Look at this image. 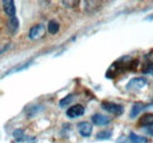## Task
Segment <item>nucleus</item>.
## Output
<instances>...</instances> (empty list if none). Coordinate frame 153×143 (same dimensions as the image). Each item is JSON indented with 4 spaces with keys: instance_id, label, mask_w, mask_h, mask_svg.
I'll return each instance as SVG.
<instances>
[{
    "instance_id": "11",
    "label": "nucleus",
    "mask_w": 153,
    "mask_h": 143,
    "mask_svg": "<svg viewBox=\"0 0 153 143\" xmlns=\"http://www.w3.org/2000/svg\"><path fill=\"white\" fill-rule=\"evenodd\" d=\"M146 108V106L144 105V103H141V102H137V103H134L133 107L131 108V113H130V117L131 119H134L135 116H138L144 109Z\"/></svg>"
},
{
    "instance_id": "20",
    "label": "nucleus",
    "mask_w": 153,
    "mask_h": 143,
    "mask_svg": "<svg viewBox=\"0 0 153 143\" xmlns=\"http://www.w3.org/2000/svg\"><path fill=\"white\" fill-rule=\"evenodd\" d=\"M146 133H147L149 135H152L153 136V127L152 125H150L149 128H146Z\"/></svg>"
},
{
    "instance_id": "18",
    "label": "nucleus",
    "mask_w": 153,
    "mask_h": 143,
    "mask_svg": "<svg viewBox=\"0 0 153 143\" xmlns=\"http://www.w3.org/2000/svg\"><path fill=\"white\" fill-rule=\"evenodd\" d=\"M62 4L67 7H73V6H76L79 4V1H62Z\"/></svg>"
},
{
    "instance_id": "17",
    "label": "nucleus",
    "mask_w": 153,
    "mask_h": 143,
    "mask_svg": "<svg viewBox=\"0 0 153 143\" xmlns=\"http://www.w3.org/2000/svg\"><path fill=\"white\" fill-rule=\"evenodd\" d=\"M73 97H74V95H73V94H70V95L65 96L64 99H61V100H60L59 106H60V107H66V106H68V105L73 101Z\"/></svg>"
},
{
    "instance_id": "2",
    "label": "nucleus",
    "mask_w": 153,
    "mask_h": 143,
    "mask_svg": "<svg viewBox=\"0 0 153 143\" xmlns=\"http://www.w3.org/2000/svg\"><path fill=\"white\" fill-rule=\"evenodd\" d=\"M45 31H46L45 26H44L42 24H38V25L33 26V27L30 29V32H28V38H30L31 40H39V39H41L42 36L45 35Z\"/></svg>"
},
{
    "instance_id": "10",
    "label": "nucleus",
    "mask_w": 153,
    "mask_h": 143,
    "mask_svg": "<svg viewBox=\"0 0 153 143\" xmlns=\"http://www.w3.org/2000/svg\"><path fill=\"white\" fill-rule=\"evenodd\" d=\"M101 7L100 1H85V11L88 13H94Z\"/></svg>"
},
{
    "instance_id": "16",
    "label": "nucleus",
    "mask_w": 153,
    "mask_h": 143,
    "mask_svg": "<svg viewBox=\"0 0 153 143\" xmlns=\"http://www.w3.org/2000/svg\"><path fill=\"white\" fill-rule=\"evenodd\" d=\"M112 137V131L111 130H102V131H99L97 134V140H110Z\"/></svg>"
},
{
    "instance_id": "8",
    "label": "nucleus",
    "mask_w": 153,
    "mask_h": 143,
    "mask_svg": "<svg viewBox=\"0 0 153 143\" xmlns=\"http://www.w3.org/2000/svg\"><path fill=\"white\" fill-rule=\"evenodd\" d=\"M92 122L96 125H106L111 122L110 117L105 116V115H101V114H94L92 116Z\"/></svg>"
},
{
    "instance_id": "9",
    "label": "nucleus",
    "mask_w": 153,
    "mask_h": 143,
    "mask_svg": "<svg viewBox=\"0 0 153 143\" xmlns=\"http://www.w3.org/2000/svg\"><path fill=\"white\" fill-rule=\"evenodd\" d=\"M7 27H8V31L11 34H17V32L19 31V20L17 17H13V18L8 19V24H7Z\"/></svg>"
},
{
    "instance_id": "1",
    "label": "nucleus",
    "mask_w": 153,
    "mask_h": 143,
    "mask_svg": "<svg viewBox=\"0 0 153 143\" xmlns=\"http://www.w3.org/2000/svg\"><path fill=\"white\" fill-rule=\"evenodd\" d=\"M101 107L104 108L106 111H108L113 115H117V116H120V115L124 114V107L121 105L114 103V102L104 101V102H101Z\"/></svg>"
},
{
    "instance_id": "7",
    "label": "nucleus",
    "mask_w": 153,
    "mask_h": 143,
    "mask_svg": "<svg viewBox=\"0 0 153 143\" xmlns=\"http://www.w3.org/2000/svg\"><path fill=\"white\" fill-rule=\"evenodd\" d=\"M78 130H79V134L84 137H88L91 136L92 134V130H93V127L91 123L88 122H80L78 125Z\"/></svg>"
},
{
    "instance_id": "5",
    "label": "nucleus",
    "mask_w": 153,
    "mask_h": 143,
    "mask_svg": "<svg viewBox=\"0 0 153 143\" xmlns=\"http://www.w3.org/2000/svg\"><path fill=\"white\" fill-rule=\"evenodd\" d=\"M84 113H85V108L81 105H74L66 110V115L70 119H76V117L84 115Z\"/></svg>"
},
{
    "instance_id": "3",
    "label": "nucleus",
    "mask_w": 153,
    "mask_h": 143,
    "mask_svg": "<svg viewBox=\"0 0 153 143\" xmlns=\"http://www.w3.org/2000/svg\"><path fill=\"white\" fill-rule=\"evenodd\" d=\"M146 85H147V80L145 77H134V79L128 81V83L126 85V89L127 90L141 89Z\"/></svg>"
},
{
    "instance_id": "22",
    "label": "nucleus",
    "mask_w": 153,
    "mask_h": 143,
    "mask_svg": "<svg viewBox=\"0 0 153 143\" xmlns=\"http://www.w3.org/2000/svg\"><path fill=\"white\" fill-rule=\"evenodd\" d=\"M145 20H153V15H151V17H147Z\"/></svg>"
},
{
    "instance_id": "21",
    "label": "nucleus",
    "mask_w": 153,
    "mask_h": 143,
    "mask_svg": "<svg viewBox=\"0 0 153 143\" xmlns=\"http://www.w3.org/2000/svg\"><path fill=\"white\" fill-rule=\"evenodd\" d=\"M7 48H8V45H6V46H5L4 48H1V49H0V54H1V53H4V52H5L6 49H7Z\"/></svg>"
},
{
    "instance_id": "4",
    "label": "nucleus",
    "mask_w": 153,
    "mask_h": 143,
    "mask_svg": "<svg viewBox=\"0 0 153 143\" xmlns=\"http://www.w3.org/2000/svg\"><path fill=\"white\" fill-rule=\"evenodd\" d=\"M141 72L144 74H151L153 75V52H150L145 55V61L143 63Z\"/></svg>"
},
{
    "instance_id": "12",
    "label": "nucleus",
    "mask_w": 153,
    "mask_h": 143,
    "mask_svg": "<svg viewBox=\"0 0 153 143\" xmlns=\"http://www.w3.org/2000/svg\"><path fill=\"white\" fill-rule=\"evenodd\" d=\"M138 125H143V127H150V125H153V114H146V115H144L143 117H140Z\"/></svg>"
},
{
    "instance_id": "14",
    "label": "nucleus",
    "mask_w": 153,
    "mask_h": 143,
    "mask_svg": "<svg viewBox=\"0 0 153 143\" xmlns=\"http://www.w3.org/2000/svg\"><path fill=\"white\" fill-rule=\"evenodd\" d=\"M13 136H14V139H16L18 142H22V141H30V142H32V140H30V139H27V137L25 136L24 130H21V129H17V130H14Z\"/></svg>"
},
{
    "instance_id": "19",
    "label": "nucleus",
    "mask_w": 153,
    "mask_h": 143,
    "mask_svg": "<svg viewBox=\"0 0 153 143\" xmlns=\"http://www.w3.org/2000/svg\"><path fill=\"white\" fill-rule=\"evenodd\" d=\"M117 143H128V139L126 136H120L118 140H117Z\"/></svg>"
},
{
    "instance_id": "6",
    "label": "nucleus",
    "mask_w": 153,
    "mask_h": 143,
    "mask_svg": "<svg viewBox=\"0 0 153 143\" xmlns=\"http://www.w3.org/2000/svg\"><path fill=\"white\" fill-rule=\"evenodd\" d=\"M2 7H4L5 13H6L10 18L16 17L17 10H16V4H14L13 0H5V1H2Z\"/></svg>"
},
{
    "instance_id": "15",
    "label": "nucleus",
    "mask_w": 153,
    "mask_h": 143,
    "mask_svg": "<svg viewBox=\"0 0 153 143\" xmlns=\"http://www.w3.org/2000/svg\"><path fill=\"white\" fill-rule=\"evenodd\" d=\"M59 28H60V25L58 24L56 20H51L48 22V26H47V29L51 34H57L59 32Z\"/></svg>"
},
{
    "instance_id": "13",
    "label": "nucleus",
    "mask_w": 153,
    "mask_h": 143,
    "mask_svg": "<svg viewBox=\"0 0 153 143\" xmlns=\"http://www.w3.org/2000/svg\"><path fill=\"white\" fill-rule=\"evenodd\" d=\"M128 139H130V142L131 143H147V139L145 137V136H139V135H137L135 133H130V136H128Z\"/></svg>"
}]
</instances>
